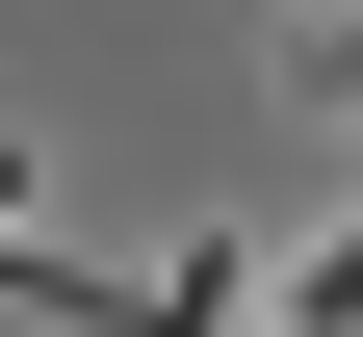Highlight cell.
<instances>
[{
	"label": "cell",
	"instance_id": "obj_1",
	"mask_svg": "<svg viewBox=\"0 0 363 337\" xmlns=\"http://www.w3.org/2000/svg\"><path fill=\"white\" fill-rule=\"evenodd\" d=\"M286 337H363V233H311V285H286Z\"/></svg>",
	"mask_w": 363,
	"mask_h": 337
}]
</instances>
